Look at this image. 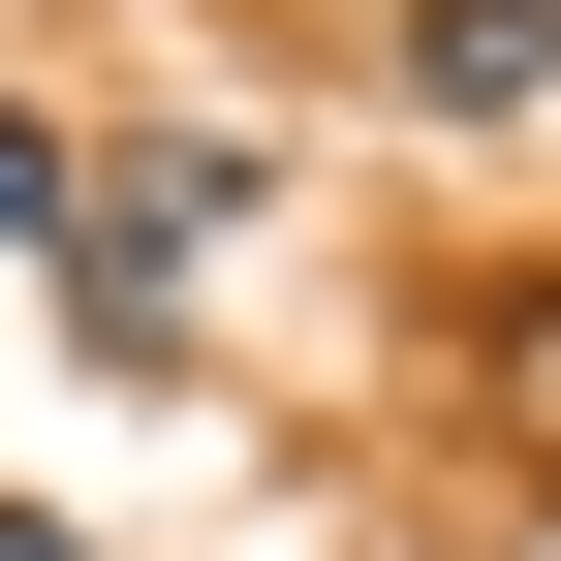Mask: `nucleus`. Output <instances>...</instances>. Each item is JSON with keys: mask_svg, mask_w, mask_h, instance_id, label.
Wrapping results in <instances>:
<instances>
[{"mask_svg": "<svg viewBox=\"0 0 561 561\" xmlns=\"http://www.w3.org/2000/svg\"><path fill=\"white\" fill-rule=\"evenodd\" d=\"M530 62H561V0H405L375 94H405V125H530Z\"/></svg>", "mask_w": 561, "mask_h": 561, "instance_id": "nucleus-1", "label": "nucleus"}, {"mask_svg": "<svg viewBox=\"0 0 561 561\" xmlns=\"http://www.w3.org/2000/svg\"><path fill=\"white\" fill-rule=\"evenodd\" d=\"M468 405H500V468H561V280H500V312H468Z\"/></svg>", "mask_w": 561, "mask_h": 561, "instance_id": "nucleus-2", "label": "nucleus"}, {"mask_svg": "<svg viewBox=\"0 0 561 561\" xmlns=\"http://www.w3.org/2000/svg\"><path fill=\"white\" fill-rule=\"evenodd\" d=\"M0 250H62V94H0Z\"/></svg>", "mask_w": 561, "mask_h": 561, "instance_id": "nucleus-3", "label": "nucleus"}, {"mask_svg": "<svg viewBox=\"0 0 561 561\" xmlns=\"http://www.w3.org/2000/svg\"><path fill=\"white\" fill-rule=\"evenodd\" d=\"M0 561H94V530H62V500H0Z\"/></svg>", "mask_w": 561, "mask_h": 561, "instance_id": "nucleus-4", "label": "nucleus"}]
</instances>
